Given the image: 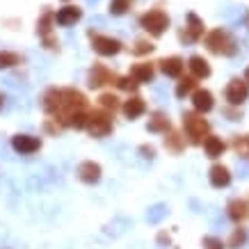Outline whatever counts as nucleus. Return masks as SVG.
<instances>
[{
    "instance_id": "2f4dec72",
    "label": "nucleus",
    "mask_w": 249,
    "mask_h": 249,
    "mask_svg": "<svg viewBox=\"0 0 249 249\" xmlns=\"http://www.w3.org/2000/svg\"><path fill=\"white\" fill-rule=\"evenodd\" d=\"M2 106H5V94H0V110H2Z\"/></svg>"
},
{
    "instance_id": "412c9836",
    "label": "nucleus",
    "mask_w": 249,
    "mask_h": 249,
    "mask_svg": "<svg viewBox=\"0 0 249 249\" xmlns=\"http://www.w3.org/2000/svg\"><path fill=\"white\" fill-rule=\"evenodd\" d=\"M23 57L14 51H0V71H5V69H12L16 64H21Z\"/></svg>"
},
{
    "instance_id": "2eb2a0df",
    "label": "nucleus",
    "mask_w": 249,
    "mask_h": 249,
    "mask_svg": "<svg viewBox=\"0 0 249 249\" xmlns=\"http://www.w3.org/2000/svg\"><path fill=\"white\" fill-rule=\"evenodd\" d=\"M188 69H190V73H192V78H196V80H204V78H208L213 73L211 64H208V60H206L204 55H192L188 60Z\"/></svg>"
},
{
    "instance_id": "4468645a",
    "label": "nucleus",
    "mask_w": 249,
    "mask_h": 249,
    "mask_svg": "<svg viewBox=\"0 0 249 249\" xmlns=\"http://www.w3.org/2000/svg\"><path fill=\"white\" fill-rule=\"evenodd\" d=\"M130 76L135 78L140 85L151 83L153 78H156V64H151V62H135L130 67Z\"/></svg>"
},
{
    "instance_id": "f03ea898",
    "label": "nucleus",
    "mask_w": 249,
    "mask_h": 249,
    "mask_svg": "<svg viewBox=\"0 0 249 249\" xmlns=\"http://www.w3.org/2000/svg\"><path fill=\"white\" fill-rule=\"evenodd\" d=\"M169 25H172V18H169L165 9H149V12H144L140 16V28L156 39L162 37L169 30Z\"/></svg>"
},
{
    "instance_id": "423d86ee",
    "label": "nucleus",
    "mask_w": 249,
    "mask_h": 249,
    "mask_svg": "<svg viewBox=\"0 0 249 249\" xmlns=\"http://www.w3.org/2000/svg\"><path fill=\"white\" fill-rule=\"evenodd\" d=\"M204 32H206L204 21H201L195 12H190L188 23H185V25H183V30L178 32V39H181L183 44H196L199 39H204Z\"/></svg>"
},
{
    "instance_id": "ddd939ff",
    "label": "nucleus",
    "mask_w": 249,
    "mask_h": 249,
    "mask_svg": "<svg viewBox=\"0 0 249 249\" xmlns=\"http://www.w3.org/2000/svg\"><path fill=\"white\" fill-rule=\"evenodd\" d=\"M12 146H14L16 153H21V156H28V153H35L41 149V140L37 137H30V135H16L12 140Z\"/></svg>"
},
{
    "instance_id": "aec40b11",
    "label": "nucleus",
    "mask_w": 249,
    "mask_h": 249,
    "mask_svg": "<svg viewBox=\"0 0 249 249\" xmlns=\"http://www.w3.org/2000/svg\"><path fill=\"white\" fill-rule=\"evenodd\" d=\"M195 87H196V78H192V76H185V78H178V85H176V96L178 98H185L188 94H192L195 91Z\"/></svg>"
},
{
    "instance_id": "9d476101",
    "label": "nucleus",
    "mask_w": 249,
    "mask_h": 249,
    "mask_svg": "<svg viewBox=\"0 0 249 249\" xmlns=\"http://www.w3.org/2000/svg\"><path fill=\"white\" fill-rule=\"evenodd\" d=\"M117 78L119 76H114L106 64H94L89 71V87L91 89H98V87H103V85H110L112 80L117 83Z\"/></svg>"
},
{
    "instance_id": "6ab92c4d",
    "label": "nucleus",
    "mask_w": 249,
    "mask_h": 249,
    "mask_svg": "<svg viewBox=\"0 0 249 249\" xmlns=\"http://www.w3.org/2000/svg\"><path fill=\"white\" fill-rule=\"evenodd\" d=\"M204 151H206V156H208V158H219L222 153L227 151V144L222 142L219 137L208 135L204 140Z\"/></svg>"
},
{
    "instance_id": "a211bd4d",
    "label": "nucleus",
    "mask_w": 249,
    "mask_h": 249,
    "mask_svg": "<svg viewBox=\"0 0 249 249\" xmlns=\"http://www.w3.org/2000/svg\"><path fill=\"white\" fill-rule=\"evenodd\" d=\"M208 178H211L213 188H227L229 183H231V174H229V169L224 165H213Z\"/></svg>"
},
{
    "instance_id": "4be33fe9",
    "label": "nucleus",
    "mask_w": 249,
    "mask_h": 249,
    "mask_svg": "<svg viewBox=\"0 0 249 249\" xmlns=\"http://www.w3.org/2000/svg\"><path fill=\"white\" fill-rule=\"evenodd\" d=\"M229 215H231V219H245L249 215V211H247V204L242 201V199H233L231 204H229Z\"/></svg>"
},
{
    "instance_id": "39448f33",
    "label": "nucleus",
    "mask_w": 249,
    "mask_h": 249,
    "mask_svg": "<svg viewBox=\"0 0 249 249\" xmlns=\"http://www.w3.org/2000/svg\"><path fill=\"white\" fill-rule=\"evenodd\" d=\"M85 128L89 130L94 137H106L112 133V114L107 110H96V112L87 114V126Z\"/></svg>"
},
{
    "instance_id": "5701e85b",
    "label": "nucleus",
    "mask_w": 249,
    "mask_h": 249,
    "mask_svg": "<svg viewBox=\"0 0 249 249\" xmlns=\"http://www.w3.org/2000/svg\"><path fill=\"white\" fill-rule=\"evenodd\" d=\"M149 130H153V133H167L169 130V119L162 112H156L153 119L149 121Z\"/></svg>"
},
{
    "instance_id": "7c9ffc66",
    "label": "nucleus",
    "mask_w": 249,
    "mask_h": 249,
    "mask_svg": "<svg viewBox=\"0 0 249 249\" xmlns=\"http://www.w3.org/2000/svg\"><path fill=\"white\" fill-rule=\"evenodd\" d=\"M242 80H245V83L249 85V67H247V71H245V78H242Z\"/></svg>"
},
{
    "instance_id": "6e6552de",
    "label": "nucleus",
    "mask_w": 249,
    "mask_h": 249,
    "mask_svg": "<svg viewBox=\"0 0 249 249\" xmlns=\"http://www.w3.org/2000/svg\"><path fill=\"white\" fill-rule=\"evenodd\" d=\"M224 98H227L231 106H242L249 98V85L245 80H240V78H233L227 85V89H224Z\"/></svg>"
},
{
    "instance_id": "f8f14e48",
    "label": "nucleus",
    "mask_w": 249,
    "mask_h": 249,
    "mask_svg": "<svg viewBox=\"0 0 249 249\" xmlns=\"http://www.w3.org/2000/svg\"><path fill=\"white\" fill-rule=\"evenodd\" d=\"M192 106H195V112L206 114L215 107V98H213V91L208 89H195L192 91Z\"/></svg>"
},
{
    "instance_id": "20e7f679",
    "label": "nucleus",
    "mask_w": 249,
    "mask_h": 249,
    "mask_svg": "<svg viewBox=\"0 0 249 249\" xmlns=\"http://www.w3.org/2000/svg\"><path fill=\"white\" fill-rule=\"evenodd\" d=\"M87 37H89V41H91L94 53H98L101 57H114V55H119L121 51H124V44H121L117 37L101 35V32H94V30L87 32Z\"/></svg>"
},
{
    "instance_id": "9b49d317",
    "label": "nucleus",
    "mask_w": 249,
    "mask_h": 249,
    "mask_svg": "<svg viewBox=\"0 0 249 249\" xmlns=\"http://www.w3.org/2000/svg\"><path fill=\"white\" fill-rule=\"evenodd\" d=\"M158 67L167 78H181L183 71H185V60L178 55H169V57H162L158 62Z\"/></svg>"
},
{
    "instance_id": "b1692460",
    "label": "nucleus",
    "mask_w": 249,
    "mask_h": 249,
    "mask_svg": "<svg viewBox=\"0 0 249 249\" xmlns=\"http://www.w3.org/2000/svg\"><path fill=\"white\" fill-rule=\"evenodd\" d=\"M98 106L103 107V110H107L110 114H114V110L119 107V98L114 96V94H101L98 96Z\"/></svg>"
},
{
    "instance_id": "bb28decb",
    "label": "nucleus",
    "mask_w": 249,
    "mask_h": 249,
    "mask_svg": "<svg viewBox=\"0 0 249 249\" xmlns=\"http://www.w3.org/2000/svg\"><path fill=\"white\" fill-rule=\"evenodd\" d=\"M130 9V0H112L110 2V14L112 16H124Z\"/></svg>"
},
{
    "instance_id": "393cba45",
    "label": "nucleus",
    "mask_w": 249,
    "mask_h": 249,
    "mask_svg": "<svg viewBox=\"0 0 249 249\" xmlns=\"http://www.w3.org/2000/svg\"><path fill=\"white\" fill-rule=\"evenodd\" d=\"M153 48H156V46H153L149 39H137L135 44L130 46V53L133 55H149V53H153Z\"/></svg>"
},
{
    "instance_id": "dca6fc26",
    "label": "nucleus",
    "mask_w": 249,
    "mask_h": 249,
    "mask_svg": "<svg viewBox=\"0 0 249 249\" xmlns=\"http://www.w3.org/2000/svg\"><path fill=\"white\" fill-rule=\"evenodd\" d=\"M78 178L85 183H89V185L98 183L101 181V165H98V162H91V160L83 162V165L78 167Z\"/></svg>"
},
{
    "instance_id": "7ed1b4c3",
    "label": "nucleus",
    "mask_w": 249,
    "mask_h": 249,
    "mask_svg": "<svg viewBox=\"0 0 249 249\" xmlns=\"http://www.w3.org/2000/svg\"><path fill=\"white\" fill-rule=\"evenodd\" d=\"M183 130H185V137L190 140V144H204L211 126H208V121L204 119V114L185 112L183 114Z\"/></svg>"
},
{
    "instance_id": "c85d7f7f",
    "label": "nucleus",
    "mask_w": 249,
    "mask_h": 249,
    "mask_svg": "<svg viewBox=\"0 0 249 249\" xmlns=\"http://www.w3.org/2000/svg\"><path fill=\"white\" fill-rule=\"evenodd\" d=\"M117 87L124 91H135L140 87V83L133 76H124V78H117Z\"/></svg>"
},
{
    "instance_id": "c756f323",
    "label": "nucleus",
    "mask_w": 249,
    "mask_h": 249,
    "mask_svg": "<svg viewBox=\"0 0 249 249\" xmlns=\"http://www.w3.org/2000/svg\"><path fill=\"white\" fill-rule=\"evenodd\" d=\"M204 247L206 249H224V242L219 240V238H215V235H208V238H204Z\"/></svg>"
},
{
    "instance_id": "f3484780",
    "label": "nucleus",
    "mask_w": 249,
    "mask_h": 249,
    "mask_svg": "<svg viewBox=\"0 0 249 249\" xmlns=\"http://www.w3.org/2000/svg\"><path fill=\"white\" fill-rule=\"evenodd\" d=\"M124 114L128 117V119H137V117H142L146 112V103H144V98L140 96H130L128 101H124V106H121Z\"/></svg>"
},
{
    "instance_id": "1a4fd4ad",
    "label": "nucleus",
    "mask_w": 249,
    "mask_h": 249,
    "mask_svg": "<svg viewBox=\"0 0 249 249\" xmlns=\"http://www.w3.org/2000/svg\"><path fill=\"white\" fill-rule=\"evenodd\" d=\"M80 18H83V9L78 5H64L55 12V25H62V28H71Z\"/></svg>"
},
{
    "instance_id": "a878e982",
    "label": "nucleus",
    "mask_w": 249,
    "mask_h": 249,
    "mask_svg": "<svg viewBox=\"0 0 249 249\" xmlns=\"http://www.w3.org/2000/svg\"><path fill=\"white\" fill-rule=\"evenodd\" d=\"M245 242H247V231L245 229H233V233L229 238V247L240 249V247H245Z\"/></svg>"
},
{
    "instance_id": "f257e3e1",
    "label": "nucleus",
    "mask_w": 249,
    "mask_h": 249,
    "mask_svg": "<svg viewBox=\"0 0 249 249\" xmlns=\"http://www.w3.org/2000/svg\"><path fill=\"white\" fill-rule=\"evenodd\" d=\"M204 44L213 55H224V57H231V55H235V51H238V44H235V39L231 37V32L222 30V28H215V30L208 32L204 37Z\"/></svg>"
},
{
    "instance_id": "cd10ccee",
    "label": "nucleus",
    "mask_w": 249,
    "mask_h": 249,
    "mask_svg": "<svg viewBox=\"0 0 249 249\" xmlns=\"http://www.w3.org/2000/svg\"><path fill=\"white\" fill-rule=\"evenodd\" d=\"M233 149L240 153L242 158H249V135H238L233 140Z\"/></svg>"
},
{
    "instance_id": "0eeeda50",
    "label": "nucleus",
    "mask_w": 249,
    "mask_h": 249,
    "mask_svg": "<svg viewBox=\"0 0 249 249\" xmlns=\"http://www.w3.org/2000/svg\"><path fill=\"white\" fill-rule=\"evenodd\" d=\"M53 25H55V12H44L41 18L37 21V35L41 37V41L46 44V48H60V41H55L53 37Z\"/></svg>"
}]
</instances>
